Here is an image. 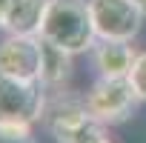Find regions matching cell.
Instances as JSON below:
<instances>
[{"label": "cell", "instance_id": "cell-1", "mask_svg": "<svg viewBox=\"0 0 146 143\" xmlns=\"http://www.w3.org/2000/svg\"><path fill=\"white\" fill-rule=\"evenodd\" d=\"M43 123L57 143H115L106 123L95 120L86 109V97L63 89H46Z\"/></svg>", "mask_w": 146, "mask_h": 143}, {"label": "cell", "instance_id": "cell-2", "mask_svg": "<svg viewBox=\"0 0 146 143\" xmlns=\"http://www.w3.org/2000/svg\"><path fill=\"white\" fill-rule=\"evenodd\" d=\"M37 34L72 54L89 52L98 43L89 0H49Z\"/></svg>", "mask_w": 146, "mask_h": 143}, {"label": "cell", "instance_id": "cell-3", "mask_svg": "<svg viewBox=\"0 0 146 143\" xmlns=\"http://www.w3.org/2000/svg\"><path fill=\"white\" fill-rule=\"evenodd\" d=\"M83 97H86L89 115L106 126H120L132 120V115L143 103L129 77H98V83Z\"/></svg>", "mask_w": 146, "mask_h": 143}, {"label": "cell", "instance_id": "cell-4", "mask_svg": "<svg viewBox=\"0 0 146 143\" xmlns=\"http://www.w3.org/2000/svg\"><path fill=\"white\" fill-rule=\"evenodd\" d=\"M46 112V86L40 77H6L0 75V123H23L32 126L43 120Z\"/></svg>", "mask_w": 146, "mask_h": 143}, {"label": "cell", "instance_id": "cell-5", "mask_svg": "<svg viewBox=\"0 0 146 143\" xmlns=\"http://www.w3.org/2000/svg\"><path fill=\"white\" fill-rule=\"evenodd\" d=\"M98 40H135L143 12L135 0H89Z\"/></svg>", "mask_w": 146, "mask_h": 143}, {"label": "cell", "instance_id": "cell-6", "mask_svg": "<svg viewBox=\"0 0 146 143\" xmlns=\"http://www.w3.org/2000/svg\"><path fill=\"white\" fill-rule=\"evenodd\" d=\"M0 75L23 80L40 77V34H9L0 43Z\"/></svg>", "mask_w": 146, "mask_h": 143}, {"label": "cell", "instance_id": "cell-7", "mask_svg": "<svg viewBox=\"0 0 146 143\" xmlns=\"http://www.w3.org/2000/svg\"><path fill=\"white\" fill-rule=\"evenodd\" d=\"M92 60L100 77H129L137 52L132 40H98L92 46Z\"/></svg>", "mask_w": 146, "mask_h": 143}, {"label": "cell", "instance_id": "cell-8", "mask_svg": "<svg viewBox=\"0 0 146 143\" xmlns=\"http://www.w3.org/2000/svg\"><path fill=\"white\" fill-rule=\"evenodd\" d=\"M72 52L40 37V83L46 89H63L72 77Z\"/></svg>", "mask_w": 146, "mask_h": 143}, {"label": "cell", "instance_id": "cell-9", "mask_svg": "<svg viewBox=\"0 0 146 143\" xmlns=\"http://www.w3.org/2000/svg\"><path fill=\"white\" fill-rule=\"evenodd\" d=\"M49 0H9L3 32L9 34H37Z\"/></svg>", "mask_w": 146, "mask_h": 143}, {"label": "cell", "instance_id": "cell-10", "mask_svg": "<svg viewBox=\"0 0 146 143\" xmlns=\"http://www.w3.org/2000/svg\"><path fill=\"white\" fill-rule=\"evenodd\" d=\"M0 143H35L32 126H23V123H0Z\"/></svg>", "mask_w": 146, "mask_h": 143}, {"label": "cell", "instance_id": "cell-11", "mask_svg": "<svg viewBox=\"0 0 146 143\" xmlns=\"http://www.w3.org/2000/svg\"><path fill=\"white\" fill-rule=\"evenodd\" d=\"M129 80H132L137 97L146 103V52H137V60H135V66L129 72Z\"/></svg>", "mask_w": 146, "mask_h": 143}, {"label": "cell", "instance_id": "cell-12", "mask_svg": "<svg viewBox=\"0 0 146 143\" xmlns=\"http://www.w3.org/2000/svg\"><path fill=\"white\" fill-rule=\"evenodd\" d=\"M6 12H9V0H0V29L6 23Z\"/></svg>", "mask_w": 146, "mask_h": 143}, {"label": "cell", "instance_id": "cell-13", "mask_svg": "<svg viewBox=\"0 0 146 143\" xmlns=\"http://www.w3.org/2000/svg\"><path fill=\"white\" fill-rule=\"evenodd\" d=\"M135 3L140 6V12H143V17H146V0H135Z\"/></svg>", "mask_w": 146, "mask_h": 143}]
</instances>
